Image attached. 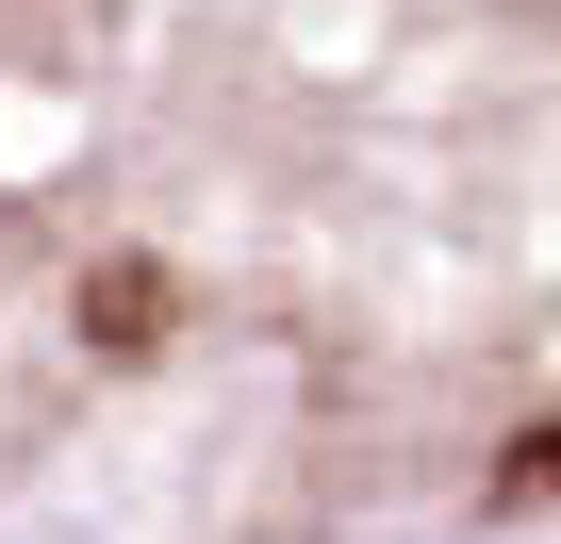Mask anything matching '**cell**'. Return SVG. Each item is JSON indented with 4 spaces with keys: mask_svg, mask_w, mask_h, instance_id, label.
Here are the masks:
<instances>
[{
    "mask_svg": "<svg viewBox=\"0 0 561 544\" xmlns=\"http://www.w3.org/2000/svg\"><path fill=\"white\" fill-rule=\"evenodd\" d=\"M67 331H83L100 363H165V331H182V264H149V247H83V264H67Z\"/></svg>",
    "mask_w": 561,
    "mask_h": 544,
    "instance_id": "6da1fadb",
    "label": "cell"
},
{
    "mask_svg": "<svg viewBox=\"0 0 561 544\" xmlns=\"http://www.w3.org/2000/svg\"><path fill=\"white\" fill-rule=\"evenodd\" d=\"M495 495H561V429H512L495 445Z\"/></svg>",
    "mask_w": 561,
    "mask_h": 544,
    "instance_id": "7a4b0ae2",
    "label": "cell"
}]
</instances>
